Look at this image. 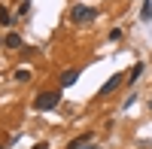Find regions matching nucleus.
Returning a JSON list of instances; mask_svg holds the SVG:
<instances>
[{
    "label": "nucleus",
    "mask_w": 152,
    "mask_h": 149,
    "mask_svg": "<svg viewBox=\"0 0 152 149\" xmlns=\"http://www.w3.org/2000/svg\"><path fill=\"white\" fill-rule=\"evenodd\" d=\"M58 104H61V94L58 91H43L34 101V110H37V113H49V110H55Z\"/></svg>",
    "instance_id": "nucleus-1"
},
{
    "label": "nucleus",
    "mask_w": 152,
    "mask_h": 149,
    "mask_svg": "<svg viewBox=\"0 0 152 149\" xmlns=\"http://www.w3.org/2000/svg\"><path fill=\"white\" fill-rule=\"evenodd\" d=\"M94 15H97V12H94L91 6H73V12H70V21L82 24V21H91Z\"/></svg>",
    "instance_id": "nucleus-2"
},
{
    "label": "nucleus",
    "mask_w": 152,
    "mask_h": 149,
    "mask_svg": "<svg viewBox=\"0 0 152 149\" xmlns=\"http://www.w3.org/2000/svg\"><path fill=\"white\" fill-rule=\"evenodd\" d=\"M119 85H122V76H119V73H113V76H110V79H107L104 85H100V91H97V94L104 97V94H110V91H116Z\"/></svg>",
    "instance_id": "nucleus-3"
},
{
    "label": "nucleus",
    "mask_w": 152,
    "mask_h": 149,
    "mask_svg": "<svg viewBox=\"0 0 152 149\" xmlns=\"http://www.w3.org/2000/svg\"><path fill=\"white\" fill-rule=\"evenodd\" d=\"M76 79H79V70H64L58 82H61V88H70V85H73Z\"/></svg>",
    "instance_id": "nucleus-4"
},
{
    "label": "nucleus",
    "mask_w": 152,
    "mask_h": 149,
    "mask_svg": "<svg viewBox=\"0 0 152 149\" xmlns=\"http://www.w3.org/2000/svg\"><path fill=\"white\" fill-rule=\"evenodd\" d=\"M3 46H6V49H21L24 43H21L18 34H6V37H3Z\"/></svg>",
    "instance_id": "nucleus-5"
},
{
    "label": "nucleus",
    "mask_w": 152,
    "mask_h": 149,
    "mask_svg": "<svg viewBox=\"0 0 152 149\" xmlns=\"http://www.w3.org/2000/svg\"><path fill=\"white\" fill-rule=\"evenodd\" d=\"M88 140H91V131H88V134H82V137H76V140H70V146H67V149H82Z\"/></svg>",
    "instance_id": "nucleus-6"
},
{
    "label": "nucleus",
    "mask_w": 152,
    "mask_h": 149,
    "mask_svg": "<svg viewBox=\"0 0 152 149\" xmlns=\"http://www.w3.org/2000/svg\"><path fill=\"white\" fill-rule=\"evenodd\" d=\"M152 18V0H143V9H140V21Z\"/></svg>",
    "instance_id": "nucleus-7"
},
{
    "label": "nucleus",
    "mask_w": 152,
    "mask_h": 149,
    "mask_svg": "<svg viewBox=\"0 0 152 149\" xmlns=\"http://www.w3.org/2000/svg\"><path fill=\"white\" fill-rule=\"evenodd\" d=\"M140 73H143V61H137V64L131 67V73H128V79H131V82H137V76H140Z\"/></svg>",
    "instance_id": "nucleus-8"
},
{
    "label": "nucleus",
    "mask_w": 152,
    "mask_h": 149,
    "mask_svg": "<svg viewBox=\"0 0 152 149\" xmlns=\"http://www.w3.org/2000/svg\"><path fill=\"white\" fill-rule=\"evenodd\" d=\"M0 24H12V15H9L6 6H0Z\"/></svg>",
    "instance_id": "nucleus-9"
},
{
    "label": "nucleus",
    "mask_w": 152,
    "mask_h": 149,
    "mask_svg": "<svg viewBox=\"0 0 152 149\" xmlns=\"http://www.w3.org/2000/svg\"><path fill=\"white\" fill-rule=\"evenodd\" d=\"M15 79H18V82H28V79H31V70H18Z\"/></svg>",
    "instance_id": "nucleus-10"
},
{
    "label": "nucleus",
    "mask_w": 152,
    "mask_h": 149,
    "mask_svg": "<svg viewBox=\"0 0 152 149\" xmlns=\"http://www.w3.org/2000/svg\"><path fill=\"white\" fill-rule=\"evenodd\" d=\"M28 12H31V3H28V0H21V6H18V15H28Z\"/></svg>",
    "instance_id": "nucleus-11"
},
{
    "label": "nucleus",
    "mask_w": 152,
    "mask_h": 149,
    "mask_svg": "<svg viewBox=\"0 0 152 149\" xmlns=\"http://www.w3.org/2000/svg\"><path fill=\"white\" fill-rule=\"evenodd\" d=\"M34 149H49V143H40V146H34Z\"/></svg>",
    "instance_id": "nucleus-12"
},
{
    "label": "nucleus",
    "mask_w": 152,
    "mask_h": 149,
    "mask_svg": "<svg viewBox=\"0 0 152 149\" xmlns=\"http://www.w3.org/2000/svg\"><path fill=\"white\" fill-rule=\"evenodd\" d=\"M88 149H100V146H88Z\"/></svg>",
    "instance_id": "nucleus-13"
},
{
    "label": "nucleus",
    "mask_w": 152,
    "mask_h": 149,
    "mask_svg": "<svg viewBox=\"0 0 152 149\" xmlns=\"http://www.w3.org/2000/svg\"><path fill=\"white\" fill-rule=\"evenodd\" d=\"M149 110H152V97H149Z\"/></svg>",
    "instance_id": "nucleus-14"
},
{
    "label": "nucleus",
    "mask_w": 152,
    "mask_h": 149,
    "mask_svg": "<svg viewBox=\"0 0 152 149\" xmlns=\"http://www.w3.org/2000/svg\"><path fill=\"white\" fill-rule=\"evenodd\" d=\"M0 149H6V146H3V143H0Z\"/></svg>",
    "instance_id": "nucleus-15"
}]
</instances>
